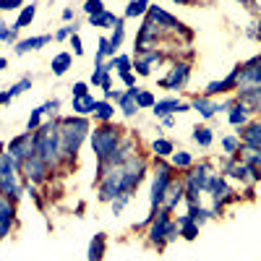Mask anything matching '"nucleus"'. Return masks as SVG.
I'll use <instances>...</instances> for the list:
<instances>
[{
	"mask_svg": "<svg viewBox=\"0 0 261 261\" xmlns=\"http://www.w3.org/2000/svg\"><path fill=\"white\" fill-rule=\"evenodd\" d=\"M73 94H76V97H84V94H86V84H76V86H73Z\"/></svg>",
	"mask_w": 261,
	"mask_h": 261,
	"instance_id": "obj_43",
	"label": "nucleus"
},
{
	"mask_svg": "<svg viewBox=\"0 0 261 261\" xmlns=\"http://www.w3.org/2000/svg\"><path fill=\"white\" fill-rule=\"evenodd\" d=\"M136 105L139 107H154V94H151V92H139Z\"/></svg>",
	"mask_w": 261,
	"mask_h": 261,
	"instance_id": "obj_30",
	"label": "nucleus"
},
{
	"mask_svg": "<svg viewBox=\"0 0 261 261\" xmlns=\"http://www.w3.org/2000/svg\"><path fill=\"white\" fill-rule=\"evenodd\" d=\"M165 238H167V241H175V238H178V227L172 225V222H170V227H167V235H165Z\"/></svg>",
	"mask_w": 261,
	"mask_h": 261,
	"instance_id": "obj_42",
	"label": "nucleus"
},
{
	"mask_svg": "<svg viewBox=\"0 0 261 261\" xmlns=\"http://www.w3.org/2000/svg\"><path fill=\"white\" fill-rule=\"evenodd\" d=\"M193 141H199L201 146H209L212 144V130L209 128H196L193 130Z\"/></svg>",
	"mask_w": 261,
	"mask_h": 261,
	"instance_id": "obj_28",
	"label": "nucleus"
},
{
	"mask_svg": "<svg viewBox=\"0 0 261 261\" xmlns=\"http://www.w3.org/2000/svg\"><path fill=\"white\" fill-rule=\"evenodd\" d=\"M8 99H11V97H8V92H3V94H0V105H6Z\"/></svg>",
	"mask_w": 261,
	"mask_h": 261,
	"instance_id": "obj_48",
	"label": "nucleus"
},
{
	"mask_svg": "<svg viewBox=\"0 0 261 261\" xmlns=\"http://www.w3.org/2000/svg\"><path fill=\"white\" fill-rule=\"evenodd\" d=\"M120 42H123V24H118V27H115V34L110 37V45H113V47H118Z\"/></svg>",
	"mask_w": 261,
	"mask_h": 261,
	"instance_id": "obj_38",
	"label": "nucleus"
},
{
	"mask_svg": "<svg viewBox=\"0 0 261 261\" xmlns=\"http://www.w3.org/2000/svg\"><path fill=\"white\" fill-rule=\"evenodd\" d=\"M243 139L251 144V146H261V123L251 125L248 130H243Z\"/></svg>",
	"mask_w": 261,
	"mask_h": 261,
	"instance_id": "obj_25",
	"label": "nucleus"
},
{
	"mask_svg": "<svg viewBox=\"0 0 261 261\" xmlns=\"http://www.w3.org/2000/svg\"><path fill=\"white\" fill-rule=\"evenodd\" d=\"M71 34H73V27H65V29L58 32V39H65V37H71Z\"/></svg>",
	"mask_w": 261,
	"mask_h": 261,
	"instance_id": "obj_44",
	"label": "nucleus"
},
{
	"mask_svg": "<svg viewBox=\"0 0 261 261\" xmlns=\"http://www.w3.org/2000/svg\"><path fill=\"white\" fill-rule=\"evenodd\" d=\"M63 18H65V21H71V18H73V11H71V8H65V11H63Z\"/></svg>",
	"mask_w": 261,
	"mask_h": 261,
	"instance_id": "obj_47",
	"label": "nucleus"
},
{
	"mask_svg": "<svg viewBox=\"0 0 261 261\" xmlns=\"http://www.w3.org/2000/svg\"><path fill=\"white\" fill-rule=\"evenodd\" d=\"M186 79H188V65L186 63H178L175 68L170 71V76L162 79V86H167V89H178L180 84H186Z\"/></svg>",
	"mask_w": 261,
	"mask_h": 261,
	"instance_id": "obj_8",
	"label": "nucleus"
},
{
	"mask_svg": "<svg viewBox=\"0 0 261 261\" xmlns=\"http://www.w3.org/2000/svg\"><path fill=\"white\" fill-rule=\"evenodd\" d=\"M86 130H89V123H86L84 118H68V120H63L60 125V154H76L84 136H86Z\"/></svg>",
	"mask_w": 261,
	"mask_h": 261,
	"instance_id": "obj_1",
	"label": "nucleus"
},
{
	"mask_svg": "<svg viewBox=\"0 0 261 261\" xmlns=\"http://www.w3.org/2000/svg\"><path fill=\"white\" fill-rule=\"evenodd\" d=\"M0 191L6 196H18V180H16V160L11 154H0Z\"/></svg>",
	"mask_w": 261,
	"mask_h": 261,
	"instance_id": "obj_4",
	"label": "nucleus"
},
{
	"mask_svg": "<svg viewBox=\"0 0 261 261\" xmlns=\"http://www.w3.org/2000/svg\"><path fill=\"white\" fill-rule=\"evenodd\" d=\"M149 16L154 18V21H160V24H165V27H170V29H178L180 24L175 18H172L170 13H165V11H160V8H149Z\"/></svg>",
	"mask_w": 261,
	"mask_h": 261,
	"instance_id": "obj_19",
	"label": "nucleus"
},
{
	"mask_svg": "<svg viewBox=\"0 0 261 261\" xmlns=\"http://www.w3.org/2000/svg\"><path fill=\"white\" fill-rule=\"evenodd\" d=\"M180 107V102L178 99H165V102H154V115H160V118H167L170 113H175Z\"/></svg>",
	"mask_w": 261,
	"mask_h": 261,
	"instance_id": "obj_17",
	"label": "nucleus"
},
{
	"mask_svg": "<svg viewBox=\"0 0 261 261\" xmlns=\"http://www.w3.org/2000/svg\"><path fill=\"white\" fill-rule=\"evenodd\" d=\"M24 167H27V175H29V178L39 180L42 175H45V170H47V162H45V160H42V157L37 154V151H34V154L24 162Z\"/></svg>",
	"mask_w": 261,
	"mask_h": 261,
	"instance_id": "obj_10",
	"label": "nucleus"
},
{
	"mask_svg": "<svg viewBox=\"0 0 261 261\" xmlns=\"http://www.w3.org/2000/svg\"><path fill=\"white\" fill-rule=\"evenodd\" d=\"M238 3H253V0H238Z\"/></svg>",
	"mask_w": 261,
	"mask_h": 261,
	"instance_id": "obj_51",
	"label": "nucleus"
},
{
	"mask_svg": "<svg viewBox=\"0 0 261 261\" xmlns=\"http://www.w3.org/2000/svg\"><path fill=\"white\" fill-rule=\"evenodd\" d=\"M113 113H115V110H113L110 102H97V105H94V115H97L99 120H110Z\"/></svg>",
	"mask_w": 261,
	"mask_h": 261,
	"instance_id": "obj_26",
	"label": "nucleus"
},
{
	"mask_svg": "<svg viewBox=\"0 0 261 261\" xmlns=\"http://www.w3.org/2000/svg\"><path fill=\"white\" fill-rule=\"evenodd\" d=\"M128 201V193H118V201H113V212L118 214L120 209H123V204Z\"/></svg>",
	"mask_w": 261,
	"mask_h": 261,
	"instance_id": "obj_40",
	"label": "nucleus"
},
{
	"mask_svg": "<svg viewBox=\"0 0 261 261\" xmlns=\"http://www.w3.org/2000/svg\"><path fill=\"white\" fill-rule=\"evenodd\" d=\"M118 24H123V21H120V18H115L113 13H107V11H102V13L92 16V27H118Z\"/></svg>",
	"mask_w": 261,
	"mask_h": 261,
	"instance_id": "obj_18",
	"label": "nucleus"
},
{
	"mask_svg": "<svg viewBox=\"0 0 261 261\" xmlns=\"http://www.w3.org/2000/svg\"><path fill=\"white\" fill-rule=\"evenodd\" d=\"M180 193H183V186H170L167 191H165V209L170 212L172 206H175V201H180Z\"/></svg>",
	"mask_w": 261,
	"mask_h": 261,
	"instance_id": "obj_21",
	"label": "nucleus"
},
{
	"mask_svg": "<svg viewBox=\"0 0 261 261\" xmlns=\"http://www.w3.org/2000/svg\"><path fill=\"white\" fill-rule=\"evenodd\" d=\"M37 154L47 165L58 160V154H60V128L55 123H47L42 130H37Z\"/></svg>",
	"mask_w": 261,
	"mask_h": 261,
	"instance_id": "obj_2",
	"label": "nucleus"
},
{
	"mask_svg": "<svg viewBox=\"0 0 261 261\" xmlns=\"http://www.w3.org/2000/svg\"><path fill=\"white\" fill-rule=\"evenodd\" d=\"M105 253V235H94V241L89 246V261H99Z\"/></svg>",
	"mask_w": 261,
	"mask_h": 261,
	"instance_id": "obj_22",
	"label": "nucleus"
},
{
	"mask_svg": "<svg viewBox=\"0 0 261 261\" xmlns=\"http://www.w3.org/2000/svg\"><path fill=\"white\" fill-rule=\"evenodd\" d=\"M0 39H3V42H13L16 39V29H8V24H0Z\"/></svg>",
	"mask_w": 261,
	"mask_h": 261,
	"instance_id": "obj_34",
	"label": "nucleus"
},
{
	"mask_svg": "<svg viewBox=\"0 0 261 261\" xmlns=\"http://www.w3.org/2000/svg\"><path fill=\"white\" fill-rule=\"evenodd\" d=\"M6 68V58H0V71H3Z\"/></svg>",
	"mask_w": 261,
	"mask_h": 261,
	"instance_id": "obj_49",
	"label": "nucleus"
},
{
	"mask_svg": "<svg viewBox=\"0 0 261 261\" xmlns=\"http://www.w3.org/2000/svg\"><path fill=\"white\" fill-rule=\"evenodd\" d=\"M136 97H139V89H128L125 94H120V107H123V113L125 115H134L136 113Z\"/></svg>",
	"mask_w": 261,
	"mask_h": 261,
	"instance_id": "obj_15",
	"label": "nucleus"
},
{
	"mask_svg": "<svg viewBox=\"0 0 261 261\" xmlns=\"http://www.w3.org/2000/svg\"><path fill=\"white\" fill-rule=\"evenodd\" d=\"M47 42H50V37H47V34H42V37H32V39H24V42H18L16 53H18V55H24V53H29V50H39V47H45Z\"/></svg>",
	"mask_w": 261,
	"mask_h": 261,
	"instance_id": "obj_13",
	"label": "nucleus"
},
{
	"mask_svg": "<svg viewBox=\"0 0 261 261\" xmlns=\"http://www.w3.org/2000/svg\"><path fill=\"white\" fill-rule=\"evenodd\" d=\"M167 227H170V212L162 209V212H157V220H154V225H151V241L162 243L165 235H167Z\"/></svg>",
	"mask_w": 261,
	"mask_h": 261,
	"instance_id": "obj_7",
	"label": "nucleus"
},
{
	"mask_svg": "<svg viewBox=\"0 0 261 261\" xmlns=\"http://www.w3.org/2000/svg\"><path fill=\"white\" fill-rule=\"evenodd\" d=\"M167 183H170V167L167 165H157V175H154V183H151V206L162 204Z\"/></svg>",
	"mask_w": 261,
	"mask_h": 261,
	"instance_id": "obj_6",
	"label": "nucleus"
},
{
	"mask_svg": "<svg viewBox=\"0 0 261 261\" xmlns=\"http://www.w3.org/2000/svg\"><path fill=\"white\" fill-rule=\"evenodd\" d=\"M206 188L212 191V196H214V204H217V206H220V199H225V196L230 193V191H227V186H225V180H222V178H217V175L206 183Z\"/></svg>",
	"mask_w": 261,
	"mask_h": 261,
	"instance_id": "obj_14",
	"label": "nucleus"
},
{
	"mask_svg": "<svg viewBox=\"0 0 261 261\" xmlns=\"http://www.w3.org/2000/svg\"><path fill=\"white\" fill-rule=\"evenodd\" d=\"M193 107H196V110H199L204 118H212L217 110H220V105H214V102H209V99H204V97L196 99V102H193Z\"/></svg>",
	"mask_w": 261,
	"mask_h": 261,
	"instance_id": "obj_20",
	"label": "nucleus"
},
{
	"mask_svg": "<svg viewBox=\"0 0 261 261\" xmlns=\"http://www.w3.org/2000/svg\"><path fill=\"white\" fill-rule=\"evenodd\" d=\"M68 65H71V55H68V53H60V55L53 60V73H55V76H63L65 71H68Z\"/></svg>",
	"mask_w": 261,
	"mask_h": 261,
	"instance_id": "obj_23",
	"label": "nucleus"
},
{
	"mask_svg": "<svg viewBox=\"0 0 261 261\" xmlns=\"http://www.w3.org/2000/svg\"><path fill=\"white\" fill-rule=\"evenodd\" d=\"M149 11V3L146 0H130L128 8H125V16H144Z\"/></svg>",
	"mask_w": 261,
	"mask_h": 261,
	"instance_id": "obj_24",
	"label": "nucleus"
},
{
	"mask_svg": "<svg viewBox=\"0 0 261 261\" xmlns=\"http://www.w3.org/2000/svg\"><path fill=\"white\" fill-rule=\"evenodd\" d=\"M154 151H157L160 157H167L170 151H172V144H170V141H165V139H157V141H154Z\"/></svg>",
	"mask_w": 261,
	"mask_h": 261,
	"instance_id": "obj_31",
	"label": "nucleus"
},
{
	"mask_svg": "<svg viewBox=\"0 0 261 261\" xmlns=\"http://www.w3.org/2000/svg\"><path fill=\"white\" fill-rule=\"evenodd\" d=\"M175 3H183L186 6V3H191V0H175Z\"/></svg>",
	"mask_w": 261,
	"mask_h": 261,
	"instance_id": "obj_50",
	"label": "nucleus"
},
{
	"mask_svg": "<svg viewBox=\"0 0 261 261\" xmlns=\"http://www.w3.org/2000/svg\"><path fill=\"white\" fill-rule=\"evenodd\" d=\"M11 225H13V206L6 199H0V238L8 235Z\"/></svg>",
	"mask_w": 261,
	"mask_h": 261,
	"instance_id": "obj_11",
	"label": "nucleus"
},
{
	"mask_svg": "<svg viewBox=\"0 0 261 261\" xmlns=\"http://www.w3.org/2000/svg\"><path fill=\"white\" fill-rule=\"evenodd\" d=\"M120 76H123V81H125L128 86H134V84H136V79H134V76H130V73H120Z\"/></svg>",
	"mask_w": 261,
	"mask_h": 261,
	"instance_id": "obj_46",
	"label": "nucleus"
},
{
	"mask_svg": "<svg viewBox=\"0 0 261 261\" xmlns=\"http://www.w3.org/2000/svg\"><path fill=\"white\" fill-rule=\"evenodd\" d=\"M84 11L89 13V16H97V13H102V11H105V8H102V0H86Z\"/></svg>",
	"mask_w": 261,
	"mask_h": 261,
	"instance_id": "obj_33",
	"label": "nucleus"
},
{
	"mask_svg": "<svg viewBox=\"0 0 261 261\" xmlns=\"http://www.w3.org/2000/svg\"><path fill=\"white\" fill-rule=\"evenodd\" d=\"M34 13H37V8H34V6H27L24 11H21L18 21H16V29H24L27 24H32V18H34Z\"/></svg>",
	"mask_w": 261,
	"mask_h": 261,
	"instance_id": "obj_27",
	"label": "nucleus"
},
{
	"mask_svg": "<svg viewBox=\"0 0 261 261\" xmlns=\"http://www.w3.org/2000/svg\"><path fill=\"white\" fill-rule=\"evenodd\" d=\"M21 6V0H0V11H13Z\"/></svg>",
	"mask_w": 261,
	"mask_h": 261,
	"instance_id": "obj_39",
	"label": "nucleus"
},
{
	"mask_svg": "<svg viewBox=\"0 0 261 261\" xmlns=\"http://www.w3.org/2000/svg\"><path fill=\"white\" fill-rule=\"evenodd\" d=\"M225 149H227V151H235V149H238V141H235V139H225Z\"/></svg>",
	"mask_w": 261,
	"mask_h": 261,
	"instance_id": "obj_45",
	"label": "nucleus"
},
{
	"mask_svg": "<svg viewBox=\"0 0 261 261\" xmlns=\"http://www.w3.org/2000/svg\"><path fill=\"white\" fill-rule=\"evenodd\" d=\"M71 45H73V53H76V55H81V53H84V47H81V39H79V34H71Z\"/></svg>",
	"mask_w": 261,
	"mask_h": 261,
	"instance_id": "obj_41",
	"label": "nucleus"
},
{
	"mask_svg": "<svg viewBox=\"0 0 261 261\" xmlns=\"http://www.w3.org/2000/svg\"><path fill=\"white\" fill-rule=\"evenodd\" d=\"M238 73H241V65L227 76V79H222V81H212L209 86H206V94H220V92H227V89H232V86L238 84Z\"/></svg>",
	"mask_w": 261,
	"mask_h": 261,
	"instance_id": "obj_9",
	"label": "nucleus"
},
{
	"mask_svg": "<svg viewBox=\"0 0 261 261\" xmlns=\"http://www.w3.org/2000/svg\"><path fill=\"white\" fill-rule=\"evenodd\" d=\"M29 86H32V79H21L18 84H13L11 89H8V97H18L21 92H27Z\"/></svg>",
	"mask_w": 261,
	"mask_h": 261,
	"instance_id": "obj_29",
	"label": "nucleus"
},
{
	"mask_svg": "<svg viewBox=\"0 0 261 261\" xmlns=\"http://www.w3.org/2000/svg\"><path fill=\"white\" fill-rule=\"evenodd\" d=\"M34 151H37V136H32V134H24V136H18L8 144V154L16 162H27Z\"/></svg>",
	"mask_w": 261,
	"mask_h": 261,
	"instance_id": "obj_5",
	"label": "nucleus"
},
{
	"mask_svg": "<svg viewBox=\"0 0 261 261\" xmlns=\"http://www.w3.org/2000/svg\"><path fill=\"white\" fill-rule=\"evenodd\" d=\"M241 107H261V86H248V89L241 92Z\"/></svg>",
	"mask_w": 261,
	"mask_h": 261,
	"instance_id": "obj_12",
	"label": "nucleus"
},
{
	"mask_svg": "<svg viewBox=\"0 0 261 261\" xmlns=\"http://www.w3.org/2000/svg\"><path fill=\"white\" fill-rule=\"evenodd\" d=\"M118 128H113V125H102L99 130H94V136H92V146H94V154L99 157V160H107L115 151V146H118Z\"/></svg>",
	"mask_w": 261,
	"mask_h": 261,
	"instance_id": "obj_3",
	"label": "nucleus"
},
{
	"mask_svg": "<svg viewBox=\"0 0 261 261\" xmlns=\"http://www.w3.org/2000/svg\"><path fill=\"white\" fill-rule=\"evenodd\" d=\"M94 97H89V94H84V97H76L73 99V110L79 113V115H86V113H94Z\"/></svg>",
	"mask_w": 261,
	"mask_h": 261,
	"instance_id": "obj_16",
	"label": "nucleus"
},
{
	"mask_svg": "<svg viewBox=\"0 0 261 261\" xmlns=\"http://www.w3.org/2000/svg\"><path fill=\"white\" fill-rule=\"evenodd\" d=\"M42 113H45V110H42V107H39V110H34V113H32V118H29V123H27V128H29V130H37V125H39V118H42Z\"/></svg>",
	"mask_w": 261,
	"mask_h": 261,
	"instance_id": "obj_35",
	"label": "nucleus"
},
{
	"mask_svg": "<svg viewBox=\"0 0 261 261\" xmlns=\"http://www.w3.org/2000/svg\"><path fill=\"white\" fill-rule=\"evenodd\" d=\"M243 120H246V107H241V105H238L235 110L230 113V123H232V125H241Z\"/></svg>",
	"mask_w": 261,
	"mask_h": 261,
	"instance_id": "obj_32",
	"label": "nucleus"
},
{
	"mask_svg": "<svg viewBox=\"0 0 261 261\" xmlns=\"http://www.w3.org/2000/svg\"><path fill=\"white\" fill-rule=\"evenodd\" d=\"M172 162H175L178 167H188V165H191V154L180 151V154H175V157H172Z\"/></svg>",
	"mask_w": 261,
	"mask_h": 261,
	"instance_id": "obj_37",
	"label": "nucleus"
},
{
	"mask_svg": "<svg viewBox=\"0 0 261 261\" xmlns=\"http://www.w3.org/2000/svg\"><path fill=\"white\" fill-rule=\"evenodd\" d=\"M246 172H251L246 165H232V167H230V175H232V178H246Z\"/></svg>",
	"mask_w": 261,
	"mask_h": 261,
	"instance_id": "obj_36",
	"label": "nucleus"
}]
</instances>
